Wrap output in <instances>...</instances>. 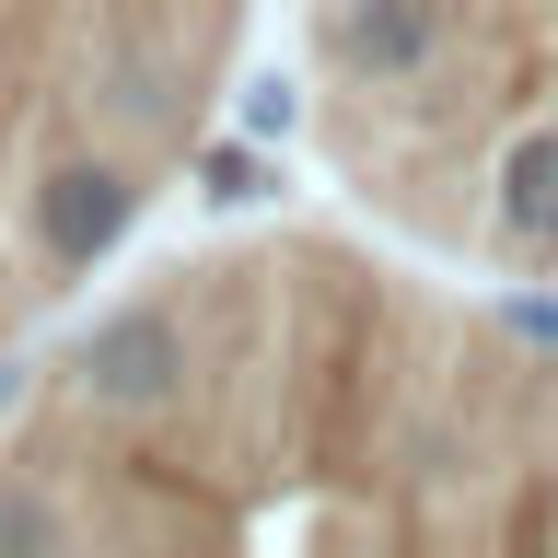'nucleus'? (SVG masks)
Listing matches in <instances>:
<instances>
[{
	"label": "nucleus",
	"mask_w": 558,
	"mask_h": 558,
	"mask_svg": "<svg viewBox=\"0 0 558 558\" xmlns=\"http://www.w3.org/2000/svg\"><path fill=\"white\" fill-rule=\"evenodd\" d=\"M70 396L105 418H151L186 396V326H174V303H117L82 326V349H70Z\"/></svg>",
	"instance_id": "obj_1"
},
{
	"label": "nucleus",
	"mask_w": 558,
	"mask_h": 558,
	"mask_svg": "<svg viewBox=\"0 0 558 558\" xmlns=\"http://www.w3.org/2000/svg\"><path fill=\"white\" fill-rule=\"evenodd\" d=\"M24 221H35V256H47L59 279H94L105 256L129 244V221H140V174L117 163V151H70V163L35 174Z\"/></svg>",
	"instance_id": "obj_2"
},
{
	"label": "nucleus",
	"mask_w": 558,
	"mask_h": 558,
	"mask_svg": "<svg viewBox=\"0 0 558 558\" xmlns=\"http://www.w3.org/2000/svg\"><path fill=\"white\" fill-rule=\"evenodd\" d=\"M442 47H453V0H326V59L373 94L442 70Z\"/></svg>",
	"instance_id": "obj_3"
},
{
	"label": "nucleus",
	"mask_w": 558,
	"mask_h": 558,
	"mask_svg": "<svg viewBox=\"0 0 558 558\" xmlns=\"http://www.w3.org/2000/svg\"><path fill=\"white\" fill-rule=\"evenodd\" d=\"M488 233L512 244V256H535V268L558 256V117L500 151V174H488Z\"/></svg>",
	"instance_id": "obj_4"
},
{
	"label": "nucleus",
	"mask_w": 558,
	"mask_h": 558,
	"mask_svg": "<svg viewBox=\"0 0 558 558\" xmlns=\"http://www.w3.org/2000/svg\"><path fill=\"white\" fill-rule=\"evenodd\" d=\"M268 186H279V163H268V140H209V151H198V198L209 209H256V198H268Z\"/></svg>",
	"instance_id": "obj_5"
},
{
	"label": "nucleus",
	"mask_w": 558,
	"mask_h": 558,
	"mask_svg": "<svg viewBox=\"0 0 558 558\" xmlns=\"http://www.w3.org/2000/svg\"><path fill=\"white\" fill-rule=\"evenodd\" d=\"M233 129H244V140H268V151H279V140L303 129V82H291V70H256V82L233 94Z\"/></svg>",
	"instance_id": "obj_6"
},
{
	"label": "nucleus",
	"mask_w": 558,
	"mask_h": 558,
	"mask_svg": "<svg viewBox=\"0 0 558 558\" xmlns=\"http://www.w3.org/2000/svg\"><path fill=\"white\" fill-rule=\"evenodd\" d=\"M0 547H59V512L35 488H0Z\"/></svg>",
	"instance_id": "obj_7"
},
{
	"label": "nucleus",
	"mask_w": 558,
	"mask_h": 558,
	"mask_svg": "<svg viewBox=\"0 0 558 558\" xmlns=\"http://www.w3.org/2000/svg\"><path fill=\"white\" fill-rule=\"evenodd\" d=\"M500 326H512L523 349H547V361H558V303H547V291H500Z\"/></svg>",
	"instance_id": "obj_8"
},
{
	"label": "nucleus",
	"mask_w": 558,
	"mask_h": 558,
	"mask_svg": "<svg viewBox=\"0 0 558 558\" xmlns=\"http://www.w3.org/2000/svg\"><path fill=\"white\" fill-rule=\"evenodd\" d=\"M12 396H24V373H0V408H12Z\"/></svg>",
	"instance_id": "obj_9"
}]
</instances>
